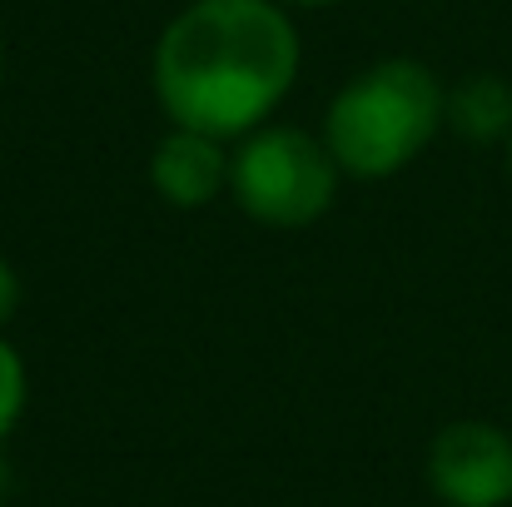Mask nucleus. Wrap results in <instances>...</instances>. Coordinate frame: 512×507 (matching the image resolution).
I'll return each mask as SVG.
<instances>
[{
	"mask_svg": "<svg viewBox=\"0 0 512 507\" xmlns=\"http://www.w3.org/2000/svg\"><path fill=\"white\" fill-rule=\"evenodd\" d=\"M299 30L279 0H189L155 40L150 85L174 130L244 140L299 80Z\"/></svg>",
	"mask_w": 512,
	"mask_h": 507,
	"instance_id": "1",
	"label": "nucleus"
},
{
	"mask_svg": "<svg viewBox=\"0 0 512 507\" xmlns=\"http://www.w3.org/2000/svg\"><path fill=\"white\" fill-rule=\"evenodd\" d=\"M448 90L423 60L393 55L358 70L324 115V145L353 179H388L408 169L443 130Z\"/></svg>",
	"mask_w": 512,
	"mask_h": 507,
	"instance_id": "2",
	"label": "nucleus"
},
{
	"mask_svg": "<svg viewBox=\"0 0 512 507\" xmlns=\"http://www.w3.org/2000/svg\"><path fill=\"white\" fill-rule=\"evenodd\" d=\"M329 145L294 125H264L229 150V199L269 229H309L339 194Z\"/></svg>",
	"mask_w": 512,
	"mask_h": 507,
	"instance_id": "3",
	"label": "nucleus"
},
{
	"mask_svg": "<svg viewBox=\"0 0 512 507\" xmlns=\"http://www.w3.org/2000/svg\"><path fill=\"white\" fill-rule=\"evenodd\" d=\"M428 488L448 507L512 503V438L498 423L458 418L428 443Z\"/></svg>",
	"mask_w": 512,
	"mask_h": 507,
	"instance_id": "4",
	"label": "nucleus"
},
{
	"mask_svg": "<svg viewBox=\"0 0 512 507\" xmlns=\"http://www.w3.org/2000/svg\"><path fill=\"white\" fill-rule=\"evenodd\" d=\"M150 189L174 209H204L229 194V145L199 130H170L150 155Z\"/></svg>",
	"mask_w": 512,
	"mask_h": 507,
	"instance_id": "5",
	"label": "nucleus"
},
{
	"mask_svg": "<svg viewBox=\"0 0 512 507\" xmlns=\"http://www.w3.org/2000/svg\"><path fill=\"white\" fill-rule=\"evenodd\" d=\"M443 125H453L473 145L512 140V85L498 75H468L443 100Z\"/></svg>",
	"mask_w": 512,
	"mask_h": 507,
	"instance_id": "6",
	"label": "nucleus"
},
{
	"mask_svg": "<svg viewBox=\"0 0 512 507\" xmlns=\"http://www.w3.org/2000/svg\"><path fill=\"white\" fill-rule=\"evenodd\" d=\"M25 393H30L25 358L0 338V443H5V438H10V428L20 423V413H25Z\"/></svg>",
	"mask_w": 512,
	"mask_h": 507,
	"instance_id": "7",
	"label": "nucleus"
},
{
	"mask_svg": "<svg viewBox=\"0 0 512 507\" xmlns=\"http://www.w3.org/2000/svg\"><path fill=\"white\" fill-rule=\"evenodd\" d=\"M15 304H20V279H15V264H10V259L0 254V329L10 324Z\"/></svg>",
	"mask_w": 512,
	"mask_h": 507,
	"instance_id": "8",
	"label": "nucleus"
},
{
	"mask_svg": "<svg viewBox=\"0 0 512 507\" xmlns=\"http://www.w3.org/2000/svg\"><path fill=\"white\" fill-rule=\"evenodd\" d=\"M279 5H339V0H279Z\"/></svg>",
	"mask_w": 512,
	"mask_h": 507,
	"instance_id": "9",
	"label": "nucleus"
},
{
	"mask_svg": "<svg viewBox=\"0 0 512 507\" xmlns=\"http://www.w3.org/2000/svg\"><path fill=\"white\" fill-rule=\"evenodd\" d=\"M0 75H5V45H0Z\"/></svg>",
	"mask_w": 512,
	"mask_h": 507,
	"instance_id": "10",
	"label": "nucleus"
},
{
	"mask_svg": "<svg viewBox=\"0 0 512 507\" xmlns=\"http://www.w3.org/2000/svg\"><path fill=\"white\" fill-rule=\"evenodd\" d=\"M508 165H512V140H508Z\"/></svg>",
	"mask_w": 512,
	"mask_h": 507,
	"instance_id": "11",
	"label": "nucleus"
}]
</instances>
